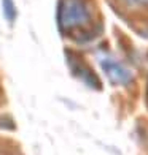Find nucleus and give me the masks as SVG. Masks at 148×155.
Wrapping results in <instances>:
<instances>
[{
  "mask_svg": "<svg viewBox=\"0 0 148 155\" xmlns=\"http://www.w3.org/2000/svg\"><path fill=\"white\" fill-rule=\"evenodd\" d=\"M58 25L64 35H70L75 40L91 37L88 32L93 27V11L86 0H59Z\"/></svg>",
  "mask_w": 148,
  "mask_h": 155,
  "instance_id": "obj_1",
  "label": "nucleus"
},
{
  "mask_svg": "<svg viewBox=\"0 0 148 155\" xmlns=\"http://www.w3.org/2000/svg\"><path fill=\"white\" fill-rule=\"evenodd\" d=\"M2 8H3V15H5L6 21L13 22V21L16 19V13H18L13 0H2Z\"/></svg>",
  "mask_w": 148,
  "mask_h": 155,
  "instance_id": "obj_4",
  "label": "nucleus"
},
{
  "mask_svg": "<svg viewBox=\"0 0 148 155\" xmlns=\"http://www.w3.org/2000/svg\"><path fill=\"white\" fill-rule=\"evenodd\" d=\"M65 55H67V62H69L70 71L78 78V79H81L88 87H91L93 90H100L102 89V84H100V81H99V78L96 76V73L93 71V68H91L78 54L67 51Z\"/></svg>",
  "mask_w": 148,
  "mask_h": 155,
  "instance_id": "obj_3",
  "label": "nucleus"
},
{
  "mask_svg": "<svg viewBox=\"0 0 148 155\" xmlns=\"http://www.w3.org/2000/svg\"><path fill=\"white\" fill-rule=\"evenodd\" d=\"M99 62H100V68L107 74L110 82L118 84V86H129L134 81L131 70L119 60H116L111 54H99Z\"/></svg>",
  "mask_w": 148,
  "mask_h": 155,
  "instance_id": "obj_2",
  "label": "nucleus"
},
{
  "mask_svg": "<svg viewBox=\"0 0 148 155\" xmlns=\"http://www.w3.org/2000/svg\"><path fill=\"white\" fill-rule=\"evenodd\" d=\"M132 2L137 5H148V0H132Z\"/></svg>",
  "mask_w": 148,
  "mask_h": 155,
  "instance_id": "obj_5",
  "label": "nucleus"
}]
</instances>
